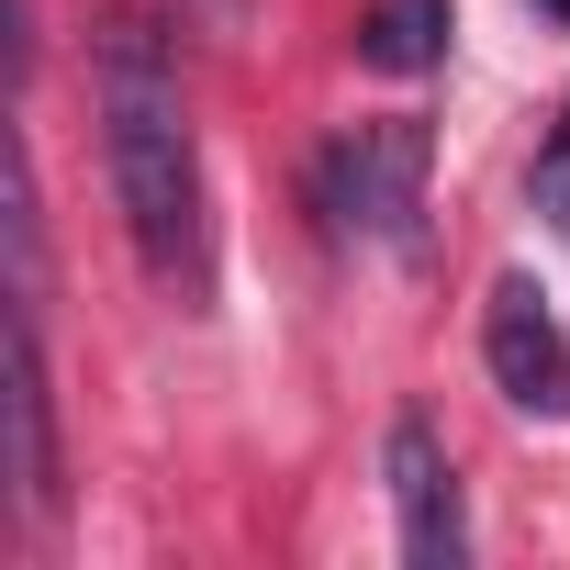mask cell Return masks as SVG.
<instances>
[{
  "mask_svg": "<svg viewBox=\"0 0 570 570\" xmlns=\"http://www.w3.org/2000/svg\"><path fill=\"white\" fill-rule=\"evenodd\" d=\"M90 79H101V157H112L135 257L157 279H202V157H190V101H179L168 35L146 12H112L90 35Z\"/></svg>",
  "mask_w": 570,
  "mask_h": 570,
  "instance_id": "6da1fadb",
  "label": "cell"
},
{
  "mask_svg": "<svg viewBox=\"0 0 570 570\" xmlns=\"http://www.w3.org/2000/svg\"><path fill=\"white\" fill-rule=\"evenodd\" d=\"M425 124H358L314 157V202L336 235H370V246H414V213H425Z\"/></svg>",
  "mask_w": 570,
  "mask_h": 570,
  "instance_id": "7a4b0ae2",
  "label": "cell"
},
{
  "mask_svg": "<svg viewBox=\"0 0 570 570\" xmlns=\"http://www.w3.org/2000/svg\"><path fill=\"white\" fill-rule=\"evenodd\" d=\"M481 358H492V381H503L514 414H570V336H559V314H548L537 279H492Z\"/></svg>",
  "mask_w": 570,
  "mask_h": 570,
  "instance_id": "3957f363",
  "label": "cell"
},
{
  "mask_svg": "<svg viewBox=\"0 0 570 570\" xmlns=\"http://www.w3.org/2000/svg\"><path fill=\"white\" fill-rule=\"evenodd\" d=\"M381 470H392L403 559H414V570H459V559H470V525H459V470H448V436H436L425 414H392Z\"/></svg>",
  "mask_w": 570,
  "mask_h": 570,
  "instance_id": "277c9868",
  "label": "cell"
},
{
  "mask_svg": "<svg viewBox=\"0 0 570 570\" xmlns=\"http://www.w3.org/2000/svg\"><path fill=\"white\" fill-rule=\"evenodd\" d=\"M12 492L46 525L57 514V392H46V314L12 303Z\"/></svg>",
  "mask_w": 570,
  "mask_h": 570,
  "instance_id": "5b68a950",
  "label": "cell"
},
{
  "mask_svg": "<svg viewBox=\"0 0 570 570\" xmlns=\"http://www.w3.org/2000/svg\"><path fill=\"white\" fill-rule=\"evenodd\" d=\"M358 57H370L381 79H425V68L448 57V0H370Z\"/></svg>",
  "mask_w": 570,
  "mask_h": 570,
  "instance_id": "8992f818",
  "label": "cell"
},
{
  "mask_svg": "<svg viewBox=\"0 0 570 570\" xmlns=\"http://www.w3.org/2000/svg\"><path fill=\"white\" fill-rule=\"evenodd\" d=\"M179 12H202L213 35H235V23H246V0H179Z\"/></svg>",
  "mask_w": 570,
  "mask_h": 570,
  "instance_id": "52a82bcc",
  "label": "cell"
},
{
  "mask_svg": "<svg viewBox=\"0 0 570 570\" xmlns=\"http://www.w3.org/2000/svg\"><path fill=\"white\" fill-rule=\"evenodd\" d=\"M548 179H570V124H559V135H548Z\"/></svg>",
  "mask_w": 570,
  "mask_h": 570,
  "instance_id": "ba28073f",
  "label": "cell"
},
{
  "mask_svg": "<svg viewBox=\"0 0 570 570\" xmlns=\"http://www.w3.org/2000/svg\"><path fill=\"white\" fill-rule=\"evenodd\" d=\"M537 12H548V23H570V0H537Z\"/></svg>",
  "mask_w": 570,
  "mask_h": 570,
  "instance_id": "9c48e42d",
  "label": "cell"
}]
</instances>
